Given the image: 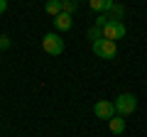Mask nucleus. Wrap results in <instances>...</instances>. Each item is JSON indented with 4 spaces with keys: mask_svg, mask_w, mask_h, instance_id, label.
<instances>
[{
    "mask_svg": "<svg viewBox=\"0 0 147 137\" xmlns=\"http://www.w3.org/2000/svg\"><path fill=\"white\" fill-rule=\"evenodd\" d=\"M42 49L47 54H52V56H61L64 54V39L59 37V34H54V32H49L42 39Z\"/></svg>",
    "mask_w": 147,
    "mask_h": 137,
    "instance_id": "nucleus-1",
    "label": "nucleus"
},
{
    "mask_svg": "<svg viewBox=\"0 0 147 137\" xmlns=\"http://www.w3.org/2000/svg\"><path fill=\"white\" fill-rule=\"evenodd\" d=\"M127 34L125 25L120 20H108L103 25V39H110V42H115V39H123Z\"/></svg>",
    "mask_w": 147,
    "mask_h": 137,
    "instance_id": "nucleus-2",
    "label": "nucleus"
},
{
    "mask_svg": "<svg viewBox=\"0 0 147 137\" xmlns=\"http://www.w3.org/2000/svg\"><path fill=\"white\" fill-rule=\"evenodd\" d=\"M135 108H137V98L132 93H120L115 98V113H120L123 118L130 115V113H135Z\"/></svg>",
    "mask_w": 147,
    "mask_h": 137,
    "instance_id": "nucleus-3",
    "label": "nucleus"
},
{
    "mask_svg": "<svg viewBox=\"0 0 147 137\" xmlns=\"http://www.w3.org/2000/svg\"><path fill=\"white\" fill-rule=\"evenodd\" d=\"M93 54L98 59H113L118 54V47L110 39H98V42H93Z\"/></svg>",
    "mask_w": 147,
    "mask_h": 137,
    "instance_id": "nucleus-4",
    "label": "nucleus"
},
{
    "mask_svg": "<svg viewBox=\"0 0 147 137\" xmlns=\"http://www.w3.org/2000/svg\"><path fill=\"white\" fill-rule=\"evenodd\" d=\"M93 113H96V118H100V120H110V118H115V103L98 100V103L93 105Z\"/></svg>",
    "mask_w": 147,
    "mask_h": 137,
    "instance_id": "nucleus-5",
    "label": "nucleus"
},
{
    "mask_svg": "<svg viewBox=\"0 0 147 137\" xmlns=\"http://www.w3.org/2000/svg\"><path fill=\"white\" fill-rule=\"evenodd\" d=\"M88 5H91V10L105 15V12H110V7L115 5V0H88Z\"/></svg>",
    "mask_w": 147,
    "mask_h": 137,
    "instance_id": "nucleus-6",
    "label": "nucleus"
},
{
    "mask_svg": "<svg viewBox=\"0 0 147 137\" xmlns=\"http://www.w3.org/2000/svg\"><path fill=\"white\" fill-rule=\"evenodd\" d=\"M71 25H74V20H71V15H66V12H61V15H57V17H54V27H57L59 32L71 30Z\"/></svg>",
    "mask_w": 147,
    "mask_h": 137,
    "instance_id": "nucleus-7",
    "label": "nucleus"
},
{
    "mask_svg": "<svg viewBox=\"0 0 147 137\" xmlns=\"http://www.w3.org/2000/svg\"><path fill=\"white\" fill-rule=\"evenodd\" d=\"M108 125H110V132H113V135H123V132H125V118H110L108 120Z\"/></svg>",
    "mask_w": 147,
    "mask_h": 137,
    "instance_id": "nucleus-8",
    "label": "nucleus"
},
{
    "mask_svg": "<svg viewBox=\"0 0 147 137\" xmlns=\"http://www.w3.org/2000/svg\"><path fill=\"white\" fill-rule=\"evenodd\" d=\"M44 12H47V15H52V17L61 15V0H49L47 5H44Z\"/></svg>",
    "mask_w": 147,
    "mask_h": 137,
    "instance_id": "nucleus-9",
    "label": "nucleus"
},
{
    "mask_svg": "<svg viewBox=\"0 0 147 137\" xmlns=\"http://www.w3.org/2000/svg\"><path fill=\"white\" fill-rule=\"evenodd\" d=\"M105 15H108V20H120V17L125 15V7H123V5H118V3H115V5L110 7V12H105Z\"/></svg>",
    "mask_w": 147,
    "mask_h": 137,
    "instance_id": "nucleus-10",
    "label": "nucleus"
},
{
    "mask_svg": "<svg viewBox=\"0 0 147 137\" xmlns=\"http://www.w3.org/2000/svg\"><path fill=\"white\" fill-rule=\"evenodd\" d=\"M61 12L74 15V12H76V0H61Z\"/></svg>",
    "mask_w": 147,
    "mask_h": 137,
    "instance_id": "nucleus-11",
    "label": "nucleus"
},
{
    "mask_svg": "<svg viewBox=\"0 0 147 137\" xmlns=\"http://www.w3.org/2000/svg\"><path fill=\"white\" fill-rule=\"evenodd\" d=\"M88 37L93 39V42H98V39H103V27H98V25H93L88 30Z\"/></svg>",
    "mask_w": 147,
    "mask_h": 137,
    "instance_id": "nucleus-12",
    "label": "nucleus"
},
{
    "mask_svg": "<svg viewBox=\"0 0 147 137\" xmlns=\"http://www.w3.org/2000/svg\"><path fill=\"white\" fill-rule=\"evenodd\" d=\"M7 47H10V37L3 34V37H0V49H7Z\"/></svg>",
    "mask_w": 147,
    "mask_h": 137,
    "instance_id": "nucleus-13",
    "label": "nucleus"
},
{
    "mask_svg": "<svg viewBox=\"0 0 147 137\" xmlns=\"http://www.w3.org/2000/svg\"><path fill=\"white\" fill-rule=\"evenodd\" d=\"M5 10H7V0H0V15H3Z\"/></svg>",
    "mask_w": 147,
    "mask_h": 137,
    "instance_id": "nucleus-14",
    "label": "nucleus"
}]
</instances>
